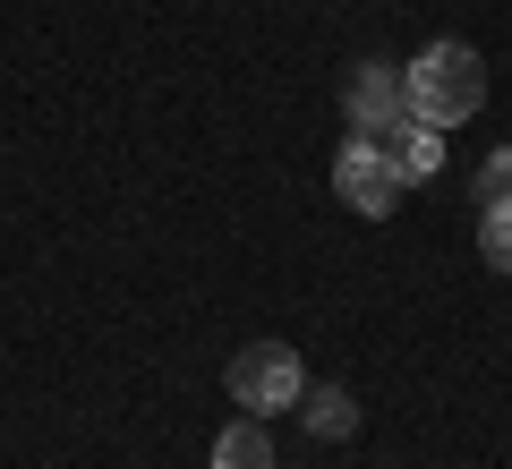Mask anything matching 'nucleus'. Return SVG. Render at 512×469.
Masks as SVG:
<instances>
[{"instance_id": "obj_1", "label": "nucleus", "mask_w": 512, "mask_h": 469, "mask_svg": "<svg viewBox=\"0 0 512 469\" xmlns=\"http://www.w3.org/2000/svg\"><path fill=\"white\" fill-rule=\"evenodd\" d=\"M402 86H410V120H427V128H461V120H478V103H487V60H478V43H427L419 60L402 69Z\"/></svg>"}, {"instance_id": "obj_2", "label": "nucleus", "mask_w": 512, "mask_h": 469, "mask_svg": "<svg viewBox=\"0 0 512 469\" xmlns=\"http://www.w3.org/2000/svg\"><path fill=\"white\" fill-rule=\"evenodd\" d=\"M299 393H308V367H299L291 342H248V350H231V401H239L248 418L299 410Z\"/></svg>"}, {"instance_id": "obj_3", "label": "nucleus", "mask_w": 512, "mask_h": 469, "mask_svg": "<svg viewBox=\"0 0 512 469\" xmlns=\"http://www.w3.org/2000/svg\"><path fill=\"white\" fill-rule=\"evenodd\" d=\"M333 197H342L350 214L384 222L393 205H402V171H393V154H384L376 137H350L342 154H333Z\"/></svg>"}, {"instance_id": "obj_4", "label": "nucleus", "mask_w": 512, "mask_h": 469, "mask_svg": "<svg viewBox=\"0 0 512 469\" xmlns=\"http://www.w3.org/2000/svg\"><path fill=\"white\" fill-rule=\"evenodd\" d=\"M342 111H350V137H393V128L410 120V86H402V69H384V60H359L350 69V86H342Z\"/></svg>"}, {"instance_id": "obj_5", "label": "nucleus", "mask_w": 512, "mask_h": 469, "mask_svg": "<svg viewBox=\"0 0 512 469\" xmlns=\"http://www.w3.org/2000/svg\"><path fill=\"white\" fill-rule=\"evenodd\" d=\"M384 154H393V171H402V188H419V180H436V171H444V128L402 120L393 137H384Z\"/></svg>"}, {"instance_id": "obj_6", "label": "nucleus", "mask_w": 512, "mask_h": 469, "mask_svg": "<svg viewBox=\"0 0 512 469\" xmlns=\"http://www.w3.org/2000/svg\"><path fill=\"white\" fill-rule=\"evenodd\" d=\"M299 418H308V435H325V444H350V435H359V401H350V384H316V393H299Z\"/></svg>"}, {"instance_id": "obj_7", "label": "nucleus", "mask_w": 512, "mask_h": 469, "mask_svg": "<svg viewBox=\"0 0 512 469\" xmlns=\"http://www.w3.org/2000/svg\"><path fill=\"white\" fill-rule=\"evenodd\" d=\"M214 469H282L265 418H231V427H222V444H214Z\"/></svg>"}, {"instance_id": "obj_8", "label": "nucleus", "mask_w": 512, "mask_h": 469, "mask_svg": "<svg viewBox=\"0 0 512 469\" xmlns=\"http://www.w3.org/2000/svg\"><path fill=\"white\" fill-rule=\"evenodd\" d=\"M478 256L495 273H512V197L504 205H478Z\"/></svg>"}, {"instance_id": "obj_9", "label": "nucleus", "mask_w": 512, "mask_h": 469, "mask_svg": "<svg viewBox=\"0 0 512 469\" xmlns=\"http://www.w3.org/2000/svg\"><path fill=\"white\" fill-rule=\"evenodd\" d=\"M512 197V154H487L478 163V205H504Z\"/></svg>"}]
</instances>
